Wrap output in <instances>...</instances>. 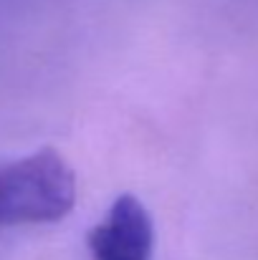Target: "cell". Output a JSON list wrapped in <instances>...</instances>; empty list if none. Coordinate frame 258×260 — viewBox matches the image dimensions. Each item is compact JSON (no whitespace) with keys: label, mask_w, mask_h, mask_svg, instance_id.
<instances>
[{"label":"cell","mask_w":258,"mask_h":260,"mask_svg":"<svg viewBox=\"0 0 258 260\" xmlns=\"http://www.w3.org/2000/svg\"><path fill=\"white\" fill-rule=\"evenodd\" d=\"M76 205V174L56 149L0 167V228L64 220Z\"/></svg>","instance_id":"1"},{"label":"cell","mask_w":258,"mask_h":260,"mask_svg":"<svg viewBox=\"0 0 258 260\" xmlns=\"http://www.w3.org/2000/svg\"><path fill=\"white\" fill-rule=\"evenodd\" d=\"M91 260H152L155 222L134 194H119L86 238Z\"/></svg>","instance_id":"2"}]
</instances>
